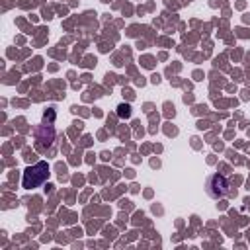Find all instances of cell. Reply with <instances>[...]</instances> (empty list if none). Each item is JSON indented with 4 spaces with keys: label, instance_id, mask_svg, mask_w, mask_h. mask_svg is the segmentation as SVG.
Returning <instances> with one entry per match:
<instances>
[{
    "label": "cell",
    "instance_id": "1",
    "mask_svg": "<svg viewBox=\"0 0 250 250\" xmlns=\"http://www.w3.org/2000/svg\"><path fill=\"white\" fill-rule=\"evenodd\" d=\"M49 178V164L47 162H37L35 166H29L25 172H23V188L25 189H33L37 186H41L45 180Z\"/></svg>",
    "mask_w": 250,
    "mask_h": 250
},
{
    "label": "cell",
    "instance_id": "2",
    "mask_svg": "<svg viewBox=\"0 0 250 250\" xmlns=\"http://www.w3.org/2000/svg\"><path fill=\"white\" fill-rule=\"evenodd\" d=\"M205 188H207V193H209L213 199H219V197L227 195V191H229V189H227L229 184H227L225 176H221V174H213V176H209L207 182H205Z\"/></svg>",
    "mask_w": 250,
    "mask_h": 250
},
{
    "label": "cell",
    "instance_id": "3",
    "mask_svg": "<svg viewBox=\"0 0 250 250\" xmlns=\"http://www.w3.org/2000/svg\"><path fill=\"white\" fill-rule=\"evenodd\" d=\"M119 115H125V117H127V115H129V105H121V107H119Z\"/></svg>",
    "mask_w": 250,
    "mask_h": 250
}]
</instances>
